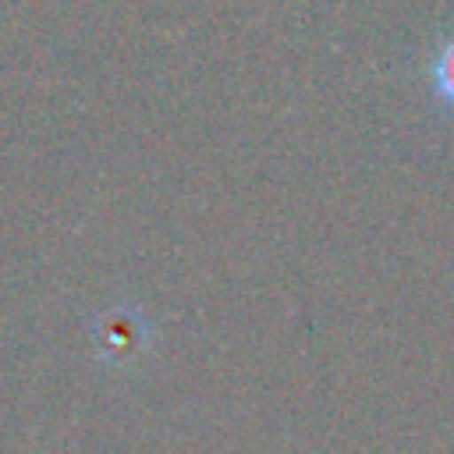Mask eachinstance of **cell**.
Returning a JSON list of instances; mask_svg holds the SVG:
<instances>
[{
	"mask_svg": "<svg viewBox=\"0 0 454 454\" xmlns=\"http://www.w3.org/2000/svg\"><path fill=\"white\" fill-rule=\"evenodd\" d=\"M99 344L110 351V358H128L145 344V319L131 312H114L110 326L99 333Z\"/></svg>",
	"mask_w": 454,
	"mask_h": 454,
	"instance_id": "6da1fadb",
	"label": "cell"
},
{
	"mask_svg": "<svg viewBox=\"0 0 454 454\" xmlns=\"http://www.w3.org/2000/svg\"><path fill=\"white\" fill-rule=\"evenodd\" d=\"M426 78H429V92L436 96V103L454 114V35H447L433 50L429 67H426Z\"/></svg>",
	"mask_w": 454,
	"mask_h": 454,
	"instance_id": "7a4b0ae2",
	"label": "cell"
}]
</instances>
